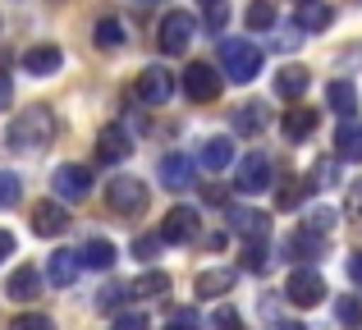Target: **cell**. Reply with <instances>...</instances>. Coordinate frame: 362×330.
<instances>
[{
    "mask_svg": "<svg viewBox=\"0 0 362 330\" xmlns=\"http://www.w3.org/2000/svg\"><path fill=\"white\" fill-rule=\"evenodd\" d=\"M55 134H60L55 110L51 106H28V110H18V115L9 119L5 143L14 147V152H46V147L55 143Z\"/></svg>",
    "mask_w": 362,
    "mask_h": 330,
    "instance_id": "cell-1",
    "label": "cell"
},
{
    "mask_svg": "<svg viewBox=\"0 0 362 330\" xmlns=\"http://www.w3.org/2000/svg\"><path fill=\"white\" fill-rule=\"evenodd\" d=\"M221 69L230 83H252L262 73V51L247 37H221Z\"/></svg>",
    "mask_w": 362,
    "mask_h": 330,
    "instance_id": "cell-2",
    "label": "cell"
},
{
    "mask_svg": "<svg viewBox=\"0 0 362 330\" xmlns=\"http://www.w3.org/2000/svg\"><path fill=\"white\" fill-rule=\"evenodd\" d=\"M156 37H160V51L165 55H188V46H193V37H197V18L188 14V9H170V14L160 18Z\"/></svg>",
    "mask_w": 362,
    "mask_h": 330,
    "instance_id": "cell-3",
    "label": "cell"
},
{
    "mask_svg": "<svg viewBox=\"0 0 362 330\" xmlns=\"http://www.w3.org/2000/svg\"><path fill=\"white\" fill-rule=\"evenodd\" d=\"M106 206L115 216H142V206H147V184L133 175H115L106 184Z\"/></svg>",
    "mask_w": 362,
    "mask_h": 330,
    "instance_id": "cell-4",
    "label": "cell"
},
{
    "mask_svg": "<svg viewBox=\"0 0 362 330\" xmlns=\"http://www.w3.org/2000/svg\"><path fill=\"white\" fill-rule=\"evenodd\" d=\"M284 298H289L293 307H321V298H326V280H321L312 266H298L289 276V285H284Z\"/></svg>",
    "mask_w": 362,
    "mask_h": 330,
    "instance_id": "cell-5",
    "label": "cell"
},
{
    "mask_svg": "<svg viewBox=\"0 0 362 330\" xmlns=\"http://www.w3.org/2000/svg\"><path fill=\"white\" fill-rule=\"evenodd\" d=\"M271 179H275V170H271V161H266L262 152H247L243 161H239V170H234V188L239 193H266L271 188Z\"/></svg>",
    "mask_w": 362,
    "mask_h": 330,
    "instance_id": "cell-6",
    "label": "cell"
},
{
    "mask_svg": "<svg viewBox=\"0 0 362 330\" xmlns=\"http://www.w3.org/2000/svg\"><path fill=\"white\" fill-rule=\"evenodd\" d=\"M221 83H225V73H216L206 60H193L184 69V92H188V101H216L221 97Z\"/></svg>",
    "mask_w": 362,
    "mask_h": 330,
    "instance_id": "cell-7",
    "label": "cell"
},
{
    "mask_svg": "<svg viewBox=\"0 0 362 330\" xmlns=\"http://www.w3.org/2000/svg\"><path fill=\"white\" fill-rule=\"evenodd\" d=\"M138 101L142 106H165L170 97H175V78H170V69H160V64H151V69L138 73Z\"/></svg>",
    "mask_w": 362,
    "mask_h": 330,
    "instance_id": "cell-8",
    "label": "cell"
},
{
    "mask_svg": "<svg viewBox=\"0 0 362 330\" xmlns=\"http://www.w3.org/2000/svg\"><path fill=\"white\" fill-rule=\"evenodd\" d=\"M51 184H55V197L60 202H83V197L92 193V175H88V165H60L51 175Z\"/></svg>",
    "mask_w": 362,
    "mask_h": 330,
    "instance_id": "cell-9",
    "label": "cell"
},
{
    "mask_svg": "<svg viewBox=\"0 0 362 330\" xmlns=\"http://www.w3.org/2000/svg\"><path fill=\"white\" fill-rule=\"evenodd\" d=\"M18 64H23V73H33V78H51V73H60L64 51L55 42H42V46H28Z\"/></svg>",
    "mask_w": 362,
    "mask_h": 330,
    "instance_id": "cell-10",
    "label": "cell"
},
{
    "mask_svg": "<svg viewBox=\"0 0 362 330\" xmlns=\"http://www.w3.org/2000/svg\"><path fill=\"white\" fill-rule=\"evenodd\" d=\"M64 230H69V211H64V202H37L33 206V234H37V239H60Z\"/></svg>",
    "mask_w": 362,
    "mask_h": 330,
    "instance_id": "cell-11",
    "label": "cell"
},
{
    "mask_svg": "<svg viewBox=\"0 0 362 330\" xmlns=\"http://www.w3.org/2000/svg\"><path fill=\"white\" fill-rule=\"evenodd\" d=\"M160 239H165V243H188V239H197V211H193V206H175V211L160 220Z\"/></svg>",
    "mask_w": 362,
    "mask_h": 330,
    "instance_id": "cell-12",
    "label": "cell"
},
{
    "mask_svg": "<svg viewBox=\"0 0 362 330\" xmlns=\"http://www.w3.org/2000/svg\"><path fill=\"white\" fill-rule=\"evenodd\" d=\"M197 165L211 170V175H221L225 165H234V143H230L225 134H211L202 147H197Z\"/></svg>",
    "mask_w": 362,
    "mask_h": 330,
    "instance_id": "cell-13",
    "label": "cell"
},
{
    "mask_svg": "<svg viewBox=\"0 0 362 330\" xmlns=\"http://www.w3.org/2000/svg\"><path fill=\"white\" fill-rule=\"evenodd\" d=\"M293 23H298L303 33H326V28L335 23V9H330L326 0H298V9H293Z\"/></svg>",
    "mask_w": 362,
    "mask_h": 330,
    "instance_id": "cell-14",
    "label": "cell"
},
{
    "mask_svg": "<svg viewBox=\"0 0 362 330\" xmlns=\"http://www.w3.org/2000/svg\"><path fill=\"white\" fill-rule=\"evenodd\" d=\"M78 271H83V252H69V248H60V252H51V261H46V280L51 285H74L78 280Z\"/></svg>",
    "mask_w": 362,
    "mask_h": 330,
    "instance_id": "cell-15",
    "label": "cell"
},
{
    "mask_svg": "<svg viewBox=\"0 0 362 330\" xmlns=\"http://www.w3.org/2000/svg\"><path fill=\"white\" fill-rule=\"evenodd\" d=\"M37 294H42V271L37 266H18L5 280V298H14V303H33Z\"/></svg>",
    "mask_w": 362,
    "mask_h": 330,
    "instance_id": "cell-16",
    "label": "cell"
},
{
    "mask_svg": "<svg viewBox=\"0 0 362 330\" xmlns=\"http://www.w3.org/2000/svg\"><path fill=\"white\" fill-rule=\"evenodd\" d=\"M289 252H293V261H298V257H303V261L321 257V252H326V234H321V230H312V225L303 220L298 230L289 234Z\"/></svg>",
    "mask_w": 362,
    "mask_h": 330,
    "instance_id": "cell-17",
    "label": "cell"
},
{
    "mask_svg": "<svg viewBox=\"0 0 362 330\" xmlns=\"http://www.w3.org/2000/svg\"><path fill=\"white\" fill-rule=\"evenodd\" d=\"M230 230L239 234V239H266V230H271V216H262V211H243V206H234L230 211Z\"/></svg>",
    "mask_w": 362,
    "mask_h": 330,
    "instance_id": "cell-18",
    "label": "cell"
},
{
    "mask_svg": "<svg viewBox=\"0 0 362 330\" xmlns=\"http://www.w3.org/2000/svg\"><path fill=\"white\" fill-rule=\"evenodd\" d=\"M326 101H330V110H335L339 119H354V110H358V88L349 78H335L326 88Z\"/></svg>",
    "mask_w": 362,
    "mask_h": 330,
    "instance_id": "cell-19",
    "label": "cell"
},
{
    "mask_svg": "<svg viewBox=\"0 0 362 330\" xmlns=\"http://www.w3.org/2000/svg\"><path fill=\"white\" fill-rule=\"evenodd\" d=\"M262 129H266V106H262V101H243V106L234 110V134L257 138Z\"/></svg>",
    "mask_w": 362,
    "mask_h": 330,
    "instance_id": "cell-20",
    "label": "cell"
},
{
    "mask_svg": "<svg viewBox=\"0 0 362 330\" xmlns=\"http://www.w3.org/2000/svg\"><path fill=\"white\" fill-rule=\"evenodd\" d=\"M197 294L202 298H225L234 289V271H225V266H211V271H202V276H197Z\"/></svg>",
    "mask_w": 362,
    "mask_h": 330,
    "instance_id": "cell-21",
    "label": "cell"
},
{
    "mask_svg": "<svg viewBox=\"0 0 362 330\" xmlns=\"http://www.w3.org/2000/svg\"><path fill=\"white\" fill-rule=\"evenodd\" d=\"M308 83H312V73L303 69V64H284L280 73H275V92H280V97H303V92H308Z\"/></svg>",
    "mask_w": 362,
    "mask_h": 330,
    "instance_id": "cell-22",
    "label": "cell"
},
{
    "mask_svg": "<svg viewBox=\"0 0 362 330\" xmlns=\"http://www.w3.org/2000/svg\"><path fill=\"white\" fill-rule=\"evenodd\" d=\"M335 156H339V161H362V124H354V119H344V124H339Z\"/></svg>",
    "mask_w": 362,
    "mask_h": 330,
    "instance_id": "cell-23",
    "label": "cell"
},
{
    "mask_svg": "<svg viewBox=\"0 0 362 330\" xmlns=\"http://www.w3.org/2000/svg\"><path fill=\"white\" fill-rule=\"evenodd\" d=\"M133 147H129V134H124V129H101V138H97V156L101 161H124V156H129Z\"/></svg>",
    "mask_w": 362,
    "mask_h": 330,
    "instance_id": "cell-24",
    "label": "cell"
},
{
    "mask_svg": "<svg viewBox=\"0 0 362 330\" xmlns=\"http://www.w3.org/2000/svg\"><path fill=\"white\" fill-rule=\"evenodd\" d=\"M115 257H119V252H115L110 239H88V243H83V266H92V271H110Z\"/></svg>",
    "mask_w": 362,
    "mask_h": 330,
    "instance_id": "cell-25",
    "label": "cell"
},
{
    "mask_svg": "<svg viewBox=\"0 0 362 330\" xmlns=\"http://www.w3.org/2000/svg\"><path fill=\"white\" fill-rule=\"evenodd\" d=\"M160 184L175 188V193L193 184V165H188V156H165V161H160Z\"/></svg>",
    "mask_w": 362,
    "mask_h": 330,
    "instance_id": "cell-26",
    "label": "cell"
},
{
    "mask_svg": "<svg viewBox=\"0 0 362 330\" xmlns=\"http://www.w3.org/2000/svg\"><path fill=\"white\" fill-rule=\"evenodd\" d=\"M284 138H289V143H298V138H308L312 129H317V110H308V106H293L289 115H284Z\"/></svg>",
    "mask_w": 362,
    "mask_h": 330,
    "instance_id": "cell-27",
    "label": "cell"
},
{
    "mask_svg": "<svg viewBox=\"0 0 362 330\" xmlns=\"http://www.w3.org/2000/svg\"><path fill=\"white\" fill-rule=\"evenodd\" d=\"M170 294V276L165 271H147V276L133 285V298H165Z\"/></svg>",
    "mask_w": 362,
    "mask_h": 330,
    "instance_id": "cell-28",
    "label": "cell"
},
{
    "mask_svg": "<svg viewBox=\"0 0 362 330\" xmlns=\"http://www.w3.org/2000/svg\"><path fill=\"white\" fill-rule=\"evenodd\" d=\"M92 37H97L101 51H119V46H124V23H119V18H101Z\"/></svg>",
    "mask_w": 362,
    "mask_h": 330,
    "instance_id": "cell-29",
    "label": "cell"
},
{
    "mask_svg": "<svg viewBox=\"0 0 362 330\" xmlns=\"http://www.w3.org/2000/svg\"><path fill=\"white\" fill-rule=\"evenodd\" d=\"M129 298H133V285H124V280H115V285H106V289L97 294V307H101V312H115V307H124Z\"/></svg>",
    "mask_w": 362,
    "mask_h": 330,
    "instance_id": "cell-30",
    "label": "cell"
},
{
    "mask_svg": "<svg viewBox=\"0 0 362 330\" xmlns=\"http://www.w3.org/2000/svg\"><path fill=\"white\" fill-rule=\"evenodd\" d=\"M243 23L252 28V33H266V28H275V5H271V0H252Z\"/></svg>",
    "mask_w": 362,
    "mask_h": 330,
    "instance_id": "cell-31",
    "label": "cell"
},
{
    "mask_svg": "<svg viewBox=\"0 0 362 330\" xmlns=\"http://www.w3.org/2000/svg\"><path fill=\"white\" fill-rule=\"evenodd\" d=\"M339 184V156H321L317 170H312V188H330Z\"/></svg>",
    "mask_w": 362,
    "mask_h": 330,
    "instance_id": "cell-32",
    "label": "cell"
},
{
    "mask_svg": "<svg viewBox=\"0 0 362 330\" xmlns=\"http://www.w3.org/2000/svg\"><path fill=\"white\" fill-rule=\"evenodd\" d=\"M308 188H312V179H293L289 188H280V197H275V202H280V211H293V206L308 197Z\"/></svg>",
    "mask_w": 362,
    "mask_h": 330,
    "instance_id": "cell-33",
    "label": "cell"
},
{
    "mask_svg": "<svg viewBox=\"0 0 362 330\" xmlns=\"http://www.w3.org/2000/svg\"><path fill=\"white\" fill-rule=\"evenodd\" d=\"M243 266H247V271H266V266H271V252H266V239H252V243L243 248Z\"/></svg>",
    "mask_w": 362,
    "mask_h": 330,
    "instance_id": "cell-34",
    "label": "cell"
},
{
    "mask_svg": "<svg viewBox=\"0 0 362 330\" xmlns=\"http://www.w3.org/2000/svg\"><path fill=\"white\" fill-rule=\"evenodd\" d=\"M18 197H23V184H18V175L0 170V206H18Z\"/></svg>",
    "mask_w": 362,
    "mask_h": 330,
    "instance_id": "cell-35",
    "label": "cell"
},
{
    "mask_svg": "<svg viewBox=\"0 0 362 330\" xmlns=\"http://www.w3.org/2000/svg\"><path fill=\"white\" fill-rule=\"evenodd\" d=\"M335 317H339L344 326H358V322H362V298H354V294L339 298V303H335Z\"/></svg>",
    "mask_w": 362,
    "mask_h": 330,
    "instance_id": "cell-36",
    "label": "cell"
},
{
    "mask_svg": "<svg viewBox=\"0 0 362 330\" xmlns=\"http://www.w3.org/2000/svg\"><path fill=\"white\" fill-rule=\"evenodd\" d=\"M9 330H55V322H51V317H42V312H23V317L9 322Z\"/></svg>",
    "mask_w": 362,
    "mask_h": 330,
    "instance_id": "cell-37",
    "label": "cell"
},
{
    "mask_svg": "<svg viewBox=\"0 0 362 330\" xmlns=\"http://www.w3.org/2000/svg\"><path fill=\"white\" fill-rule=\"evenodd\" d=\"M170 330H202V317H197L193 307H175V312H170Z\"/></svg>",
    "mask_w": 362,
    "mask_h": 330,
    "instance_id": "cell-38",
    "label": "cell"
},
{
    "mask_svg": "<svg viewBox=\"0 0 362 330\" xmlns=\"http://www.w3.org/2000/svg\"><path fill=\"white\" fill-rule=\"evenodd\" d=\"M160 243H165V239H160V234H156V239H151V234H138V239H133V252H138L142 261H151V257H156V252H160Z\"/></svg>",
    "mask_w": 362,
    "mask_h": 330,
    "instance_id": "cell-39",
    "label": "cell"
},
{
    "mask_svg": "<svg viewBox=\"0 0 362 330\" xmlns=\"http://www.w3.org/2000/svg\"><path fill=\"white\" fill-rule=\"evenodd\" d=\"M225 23H230V5H206V28H211V33H225Z\"/></svg>",
    "mask_w": 362,
    "mask_h": 330,
    "instance_id": "cell-40",
    "label": "cell"
},
{
    "mask_svg": "<svg viewBox=\"0 0 362 330\" xmlns=\"http://www.w3.org/2000/svg\"><path fill=\"white\" fill-rule=\"evenodd\" d=\"M335 220H339V216L330 211V206H317V211L308 216V225H312V230H321V234H330V230H335Z\"/></svg>",
    "mask_w": 362,
    "mask_h": 330,
    "instance_id": "cell-41",
    "label": "cell"
},
{
    "mask_svg": "<svg viewBox=\"0 0 362 330\" xmlns=\"http://www.w3.org/2000/svg\"><path fill=\"white\" fill-rule=\"evenodd\" d=\"M216 330H243L239 312H234V307H221V312H216Z\"/></svg>",
    "mask_w": 362,
    "mask_h": 330,
    "instance_id": "cell-42",
    "label": "cell"
},
{
    "mask_svg": "<svg viewBox=\"0 0 362 330\" xmlns=\"http://www.w3.org/2000/svg\"><path fill=\"white\" fill-rule=\"evenodd\" d=\"M115 330H147V317H138V312H124V317H115Z\"/></svg>",
    "mask_w": 362,
    "mask_h": 330,
    "instance_id": "cell-43",
    "label": "cell"
},
{
    "mask_svg": "<svg viewBox=\"0 0 362 330\" xmlns=\"http://www.w3.org/2000/svg\"><path fill=\"white\" fill-rule=\"evenodd\" d=\"M349 216H354V220L362 225V179H358L354 188H349Z\"/></svg>",
    "mask_w": 362,
    "mask_h": 330,
    "instance_id": "cell-44",
    "label": "cell"
},
{
    "mask_svg": "<svg viewBox=\"0 0 362 330\" xmlns=\"http://www.w3.org/2000/svg\"><path fill=\"white\" fill-rule=\"evenodd\" d=\"M349 280H354V285H362V248L349 252Z\"/></svg>",
    "mask_w": 362,
    "mask_h": 330,
    "instance_id": "cell-45",
    "label": "cell"
},
{
    "mask_svg": "<svg viewBox=\"0 0 362 330\" xmlns=\"http://www.w3.org/2000/svg\"><path fill=\"white\" fill-rule=\"evenodd\" d=\"M14 248H18V243H14V234H9V230H0V261H5V257H14Z\"/></svg>",
    "mask_w": 362,
    "mask_h": 330,
    "instance_id": "cell-46",
    "label": "cell"
},
{
    "mask_svg": "<svg viewBox=\"0 0 362 330\" xmlns=\"http://www.w3.org/2000/svg\"><path fill=\"white\" fill-rule=\"evenodd\" d=\"M9 97H14V88H9V78H5V73H0V110L9 106Z\"/></svg>",
    "mask_w": 362,
    "mask_h": 330,
    "instance_id": "cell-47",
    "label": "cell"
},
{
    "mask_svg": "<svg viewBox=\"0 0 362 330\" xmlns=\"http://www.w3.org/2000/svg\"><path fill=\"white\" fill-rule=\"evenodd\" d=\"M275 330H303V326H275Z\"/></svg>",
    "mask_w": 362,
    "mask_h": 330,
    "instance_id": "cell-48",
    "label": "cell"
},
{
    "mask_svg": "<svg viewBox=\"0 0 362 330\" xmlns=\"http://www.w3.org/2000/svg\"><path fill=\"white\" fill-rule=\"evenodd\" d=\"M202 5H221V0H202Z\"/></svg>",
    "mask_w": 362,
    "mask_h": 330,
    "instance_id": "cell-49",
    "label": "cell"
}]
</instances>
